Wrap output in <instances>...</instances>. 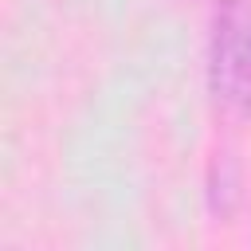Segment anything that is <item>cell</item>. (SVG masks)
I'll list each match as a JSON object with an SVG mask.
<instances>
[{
  "mask_svg": "<svg viewBox=\"0 0 251 251\" xmlns=\"http://www.w3.org/2000/svg\"><path fill=\"white\" fill-rule=\"evenodd\" d=\"M208 94L227 122L251 118V0H216L208 35Z\"/></svg>",
  "mask_w": 251,
  "mask_h": 251,
  "instance_id": "cell-1",
  "label": "cell"
}]
</instances>
